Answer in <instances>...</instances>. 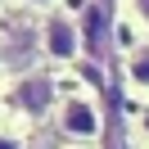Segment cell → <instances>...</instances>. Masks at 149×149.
<instances>
[{
  "mask_svg": "<svg viewBox=\"0 0 149 149\" xmlns=\"http://www.w3.org/2000/svg\"><path fill=\"white\" fill-rule=\"evenodd\" d=\"M41 50H45L50 59H54V63H68V59H77L81 54V23L72 18V14L68 9H50L45 14V23H41Z\"/></svg>",
  "mask_w": 149,
  "mask_h": 149,
  "instance_id": "obj_1",
  "label": "cell"
},
{
  "mask_svg": "<svg viewBox=\"0 0 149 149\" xmlns=\"http://www.w3.org/2000/svg\"><path fill=\"white\" fill-rule=\"evenodd\" d=\"M59 131L72 140H95L100 136V109H95L86 95H72V100L59 104Z\"/></svg>",
  "mask_w": 149,
  "mask_h": 149,
  "instance_id": "obj_2",
  "label": "cell"
},
{
  "mask_svg": "<svg viewBox=\"0 0 149 149\" xmlns=\"http://www.w3.org/2000/svg\"><path fill=\"white\" fill-rule=\"evenodd\" d=\"M14 104H18L27 118H45L50 104H54V77H50V72H27V77H18V86H14Z\"/></svg>",
  "mask_w": 149,
  "mask_h": 149,
  "instance_id": "obj_3",
  "label": "cell"
},
{
  "mask_svg": "<svg viewBox=\"0 0 149 149\" xmlns=\"http://www.w3.org/2000/svg\"><path fill=\"white\" fill-rule=\"evenodd\" d=\"M127 77L136 86H149V45H136L127 54Z\"/></svg>",
  "mask_w": 149,
  "mask_h": 149,
  "instance_id": "obj_4",
  "label": "cell"
},
{
  "mask_svg": "<svg viewBox=\"0 0 149 149\" xmlns=\"http://www.w3.org/2000/svg\"><path fill=\"white\" fill-rule=\"evenodd\" d=\"M0 149H23V136H14V131H0Z\"/></svg>",
  "mask_w": 149,
  "mask_h": 149,
  "instance_id": "obj_5",
  "label": "cell"
},
{
  "mask_svg": "<svg viewBox=\"0 0 149 149\" xmlns=\"http://www.w3.org/2000/svg\"><path fill=\"white\" fill-rule=\"evenodd\" d=\"M27 5H32V9H45V14H50V9H59V0H27Z\"/></svg>",
  "mask_w": 149,
  "mask_h": 149,
  "instance_id": "obj_6",
  "label": "cell"
},
{
  "mask_svg": "<svg viewBox=\"0 0 149 149\" xmlns=\"http://www.w3.org/2000/svg\"><path fill=\"white\" fill-rule=\"evenodd\" d=\"M131 5H136V14H140V18L149 23V0H131Z\"/></svg>",
  "mask_w": 149,
  "mask_h": 149,
  "instance_id": "obj_7",
  "label": "cell"
}]
</instances>
